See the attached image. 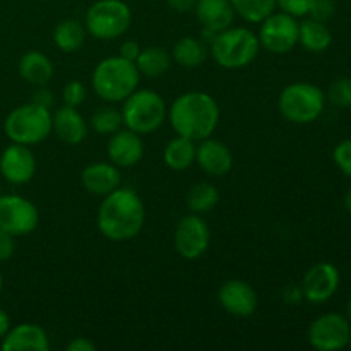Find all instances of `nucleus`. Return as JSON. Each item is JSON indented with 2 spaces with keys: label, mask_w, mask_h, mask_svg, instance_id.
<instances>
[{
  "label": "nucleus",
  "mask_w": 351,
  "mask_h": 351,
  "mask_svg": "<svg viewBox=\"0 0 351 351\" xmlns=\"http://www.w3.org/2000/svg\"><path fill=\"white\" fill-rule=\"evenodd\" d=\"M146 219L143 199L132 189H115L98 209V228L112 242H127L139 235Z\"/></svg>",
  "instance_id": "1"
},
{
  "label": "nucleus",
  "mask_w": 351,
  "mask_h": 351,
  "mask_svg": "<svg viewBox=\"0 0 351 351\" xmlns=\"http://www.w3.org/2000/svg\"><path fill=\"white\" fill-rule=\"evenodd\" d=\"M168 119L178 136L202 141L211 137L218 127L219 106L208 93L189 91L171 103Z\"/></svg>",
  "instance_id": "2"
},
{
  "label": "nucleus",
  "mask_w": 351,
  "mask_h": 351,
  "mask_svg": "<svg viewBox=\"0 0 351 351\" xmlns=\"http://www.w3.org/2000/svg\"><path fill=\"white\" fill-rule=\"evenodd\" d=\"M141 74L134 62L120 55L103 58L93 71V89L101 99L108 103L123 101L139 86Z\"/></svg>",
  "instance_id": "3"
},
{
  "label": "nucleus",
  "mask_w": 351,
  "mask_h": 351,
  "mask_svg": "<svg viewBox=\"0 0 351 351\" xmlns=\"http://www.w3.org/2000/svg\"><path fill=\"white\" fill-rule=\"evenodd\" d=\"M259 38L247 27H226L209 43V53L223 69H243L252 64L259 53Z\"/></svg>",
  "instance_id": "4"
},
{
  "label": "nucleus",
  "mask_w": 351,
  "mask_h": 351,
  "mask_svg": "<svg viewBox=\"0 0 351 351\" xmlns=\"http://www.w3.org/2000/svg\"><path fill=\"white\" fill-rule=\"evenodd\" d=\"M167 115V103L153 89H136L123 99V125L137 134L156 132L163 125Z\"/></svg>",
  "instance_id": "5"
},
{
  "label": "nucleus",
  "mask_w": 351,
  "mask_h": 351,
  "mask_svg": "<svg viewBox=\"0 0 351 351\" xmlns=\"http://www.w3.org/2000/svg\"><path fill=\"white\" fill-rule=\"evenodd\" d=\"M3 130L12 143L24 146L41 143L51 134L50 108L34 101L17 106L7 115Z\"/></svg>",
  "instance_id": "6"
},
{
  "label": "nucleus",
  "mask_w": 351,
  "mask_h": 351,
  "mask_svg": "<svg viewBox=\"0 0 351 351\" xmlns=\"http://www.w3.org/2000/svg\"><path fill=\"white\" fill-rule=\"evenodd\" d=\"M326 96L321 88L311 82H293L278 98L280 113L291 123H312L322 115Z\"/></svg>",
  "instance_id": "7"
},
{
  "label": "nucleus",
  "mask_w": 351,
  "mask_h": 351,
  "mask_svg": "<svg viewBox=\"0 0 351 351\" xmlns=\"http://www.w3.org/2000/svg\"><path fill=\"white\" fill-rule=\"evenodd\" d=\"M84 23L96 40H117L130 27L132 12L123 0H98L88 9Z\"/></svg>",
  "instance_id": "8"
},
{
  "label": "nucleus",
  "mask_w": 351,
  "mask_h": 351,
  "mask_svg": "<svg viewBox=\"0 0 351 351\" xmlns=\"http://www.w3.org/2000/svg\"><path fill=\"white\" fill-rule=\"evenodd\" d=\"M261 47L276 55L288 53L298 45L297 17L287 12H273L261 23L259 34Z\"/></svg>",
  "instance_id": "9"
},
{
  "label": "nucleus",
  "mask_w": 351,
  "mask_h": 351,
  "mask_svg": "<svg viewBox=\"0 0 351 351\" xmlns=\"http://www.w3.org/2000/svg\"><path fill=\"white\" fill-rule=\"evenodd\" d=\"M351 322L346 315L329 312L315 319L308 328V341L319 351H338L348 346Z\"/></svg>",
  "instance_id": "10"
},
{
  "label": "nucleus",
  "mask_w": 351,
  "mask_h": 351,
  "mask_svg": "<svg viewBox=\"0 0 351 351\" xmlns=\"http://www.w3.org/2000/svg\"><path fill=\"white\" fill-rule=\"evenodd\" d=\"M40 223V213L31 201L21 195H2L0 197V228L12 237L29 235Z\"/></svg>",
  "instance_id": "11"
},
{
  "label": "nucleus",
  "mask_w": 351,
  "mask_h": 351,
  "mask_svg": "<svg viewBox=\"0 0 351 351\" xmlns=\"http://www.w3.org/2000/svg\"><path fill=\"white\" fill-rule=\"evenodd\" d=\"M173 242L175 249L184 259H199L204 256L209 242H211V232H209L208 223L195 213L184 216L175 228Z\"/></svg>",
  "instance_id": "12"
},
{
  "label": "nucleus",
  "mask_w": 351,
  "mask_h": 351,
  "mask_svg": "<svg viewBox=\"0 0 351 351\" xmlns=\"http://www.w3.org/2000/svg\"><path fill=\"white\" fill-rule=\"evenodd\" d=\"M339 271L331 263H319L305 273L302 280L304 298L311 304H324L338 291Z\"/></svg>",
  "instance_id": "13"
},
{
  "label": "nucleus",
  "mask_w": 351,
  "mask_h": 351,
  "mask_svg": "<svg viewBox=\"0 0 351 351\" xmlns=\"http://www.w3.org/2000/svg\"><path fill=\"white\" fill-rule=\"evenodd\" d=\"M0 173L10 184H27L36 173V160L24 144L12 143L0 156Z\"/></svg>",
  "instance_id": "14"
},
{
  "label": "nucleus",
  "mask_w": 351,
  "mask_h": 351,
  "mask_svg": "<svg viewBox=\"0 0 351 351\" xmlns=\"http://www.w3.org/2000/svg\"><path fill=\"white\" fill-rule=\"evenodd\" d=\"M219 304L235 317H250L257 308V293L247 281L228 280L219 288Z\"/></svg>",
  "instance_id": "15"
},
{
  "label": "nucleus",
  "mask_w": 351,
  "mask_h": 351,
  "mask_svg": "<svg viewBox=\"0 0 351 351\" xmlns=\"http://www.w3.org/2000/svg\"><path fill=\"white\" fill-rule=\"evenodd\" d=\"M195 163L211 177H225L233 168V154L225 143L206 137L195 147Z\"/></svg>",
  "instance_id": "16"
},
{
  "label": "nucleus",
  "mask_w": 351,
  "mask_h": 351,
  "mask_svg": "<svg viewBox=\"0 0 351 351\" xmlns=\"http://www.w3.org/2000/svg\"><path fill=\"white\" fill-rule=\"evenodd\" d=\"M108 158L120 168H129L139 163L144 156V144L141 134L130 129H120L108 141Z\"/></svg>",
  "instance_id": "17"
},
{
  "label": "nucleus",
  "mask_w": 351,
  "mask_h": 351,
  "mask_svg": "<svg viewBox=\"0 0 351 351\" xmlns=\"http://www.w3.org/2000/svg\"><path fill=\"white\" fill-rule=\"evenodd\" d=\"M51 130L62 143L75 146L88 136V123L75 106L64 105L51 115Z\"/></svg>",
  "instance_id": "18"
},
{
  "label": "nucleus",
  "mask_w": 351,
  "mask_h": 351,
  "mask_svg": "<svg viewBox=\"0 0 351 351\" xmlns=\"http://www.w3.org/2000/svg\"><path fill=\"white\" fill-rule=\"evenodd\" d=\"M50 341L43 328L36 324H19L3 336L2 350L5 351H47Z\"/></svg>",
  "instance_id": "19"
},
{
  "label": "nucleus",
  "mask_w": 351,
  "mask_h": 351,
  "mask_svg": "<svg viewBox=\"0 0 351 351\" xmlns=\"http://www.w3.org/2000/svg\"><path fill=\"white\" fill-rule=\"evenodd\" d=\"M120 170L113 163H93L82 170L81 182L82 187L95 195H103L113 192L120 187Z\"/></svg>",
  "instance_id": "20"
},
{
  "label": "nucleus",
  "mask_w": 351,
  "mask_h": 351,
  "mask_svg": "<svg viewBox=\"0 0 351 351\" xmlns=\"http://www.w3.org/2000/svg\"><path fill=\"white\" fill-rule=\"evenodd\" d=\"M194 12L204 29L219 33L232 26L235 10L230 0H195Z\"/></svg>",
  "instance_id": "21"
},
{
  "label": "nucleus",
  "mask_w": 351,
  "mask_h": 351,
  "mask_svg": "<svg viewBox=\"0 0 351 351\" xmlns=\"http://www.w3.org/2000/svg\"><path fill=\"white\" fill-rule=\"evenodd\" d=\"M53 64L45 53L31 50L19 60V74L33 86H47L53 77Z\"/></svg>",
  "instance_id": "22"
},
{
  "label": "nucleus",
  "mask_w": 351,
  "mask_h": 351,
  "mask_svg": "<svg viewBox=\"0 0 351 351\" xmlns=\"http://www.w3.org/2000/svg\"><path fill=\"white\" fill-rule=\"evenodd\" d=\"M298 43L312 53L326 51L332 43V34L326 23L307 19L298 24Z\"/></svg>",
  "instance_id": "23"
},
{
  "label": "nucleus",
  "mask_w": 351,
  "mask_h": 351,
  "mask_svg": "<svg viewBox=\"0 0 351 351\" xmlns=\"http://www.w3.org/2000/svg\"><path fill=\"white\" fill-rule=\"evenodd\" d=\"M209 55V47L199 38L184 36L175 43L171 51V60L177 62L180 67L195 69L206 62Z\"/></svg>",
  "instance_id": "24"
},
{
  "label": "nucleus",
  "mask_w": 351,
  "mask_h": 351,
  "mask_svg": "<svg viewBox=\"0 0 351 351\" xmlns=\"http://www.w3.org/2000/svg\"><path fill=\"white\" fill-rule=\"evenodd\" d=\"M195 141L177 136L165 147V163L175 171H184L195 163Z\"/></svg>",
  "instance_id": "25"
},
{
  "label": "nucleus",
  "mask_w": 351,
  "mask_h": 351,
  "mask_svg": "<svg viewBox=\"0 0 351 351\" xmlns=\"http://www.w3.org/2000/svg\"><path fill=\"white\" fill-rule=\"evenodd\" d=\"M134 64H136L141 75L156 79L170 71L171 55L161 47H147L141 50L139 57Z\"/></svg>",
  "instance_id": "26"
},
{
  "label": "nucleus",
  "mask_w": 351,
  "mask_h": 351,
  "mask_svg": "<svg viewBox=\"0 0 351 351\" xmlns=\"http://www.w3.org/2000/svg\"><path fill=\"white\" fill-rule=\"evenodd\" d=\"M53 41L58 50L74 53L81 50L86 41V27L75 19H64L55 26Z\"/></svg>",
  "instance_id": "27"
},
{
  "label": "nucleus",
  "mask_w": 351,
  "mask_h": 351,
  "mask_svg": "<svg viewBox=\"0 0 351 351\" xmlns=\"http://www.w3.org/2000/svg\"><path fill=\"white\" fill-rule=\"evenodd\" d=\"M219 201V192L216 191L215 185L208 184V182H199V184L192 185L191 191L187 192V208L195 215H204L211 209L216 208Z\"/></svg>",
  "instance_id": "28"
},
{
  "label": "nucleus",
  "mask_w": 351,
  "mask_h": 351,
  "mask_svg": "<svg viewBox=\"0 0 351 351\" xmlns=\"http://www.w3.org/2000/svg\"><path fill=\"white\" fill-rule=\"evenodd\" d=\"M235 14L249 23H263L276 9V0H230Z\"/></svg>",
  "instance_id": "29"
},
{
  "label": "nucleus",
  "mask_w": 351,
  "mask_h": 351,
  "mask_svg": "<svg viewBox=\"0 0 351 351\" xmlns=\"http://www.w3.org/2000/svg\"><path fill=\"white\" fill-rule=\"evenodd\" d=\"M89 125L99 136H112L123 125L122 112L112 108V106H103L93 113Z\"/></svg>",
  "instance_id": "30"
},
{
  "label": "nucleus",
  "mask_w": 351,
  "mask_h": 351,
  "mask_svg": "<svg viewBox=\"0 0 351 351\" xmlns=\"http://www.w3.org/2000/svg\"><path fill=\"white\" fill-rule=\"evenodd\" d=\"M329 101L338 108H351V77H338L328 91Z\"/></svg>",
  "instance_id": "31"
},
{
  "label": "nucleus",
  "mask_w": 351,
  "mask_h": 351,
  "mask_svg": "<svg viewBox=\"0 0 351 351\" xmlns=\"http://www.w3.org/2000/svg\"><path fill=\"white\" fill-rule=\"evenodd\" d=\"M332 160H335L336 167L351 178V139L341 141L338 146L332 151Z\"/></svg>",
  "instance_id": "32"
},
{
  "label": "nucleus",
  "mask_w": 351,
  "mask_h": 351,
  "mask_svg": "<svg viewBox=\"0 0 351 351\" xmlns=\"http://www.w3.org/2000/svg\"><path fill=\"white\" fill-rule=\"evenodd\" d=\"M336 14V3L335 0H312V5L308 9V16L311 19L321 21V23H328L332 19Z\"/></svg>",
  "instance_id": "33"
},
{
  "label": "nucleus",
  "mask_w": 351,
  "mask_h": 351,
  "mask_svg": "<svg viewBox=\"0 0 351 351\" xmlns=\"http://www.w3.org/2000/svg\"><path fill=\"white\" fill-rule=\"evenodd\" d=\"M62 98H64L65 105L75 106V108H77V106L82 105L86 99L84 84L79 81H71L69 84H65L64 91H62Z\"/></svg>",
  "instance_id": "34"
},
{
  "label": "nucleus",
  "mask_w": 351,
  "mask_h": 351,
  "mask_svg": "<svg viewBox=\"0 0 351 351\" xmlns=\"http://www.w3.org/2000/svg\"><path fill=\"white\" fill-rule=\"evenodd\" d=\"M311 5L312 0H276V7H280L283 12L290 14L293 17L307 16Z\"/></svg>",
  "instance_id": "35"
},
{
  "label": "nucleus",
  "mask_w": 351,
  "mask_h": 351,
  "mask_svg": "<svg viewBox=\"0 0 351 351\" xmlns=\"http://www.w3.org/2000/svg\"><path fill=\"white\" fill-rule=\"evenodd\" d=\"M14 254V237L3 228H0V261L10 259Z\"/></svg>",
  "instance_id": "36"
},
{
  "label": "nucleus",
  "mask_w": 351,
  "mask_h": 351,
  "mask_svg": "<svg viewBox=\"0 0 351 351\" xmlns=\"http://www.w3.org/2000/svg\"><path fill=\"white\" fill-rule=\"evenodd\" d=\"M283 300L287 302L288 305H297V304H300L302 300H305L304 290H302V285L298 287V285L291 283V285H288V287H285Z\"/></svg>",
  "instance_id": "37"
},
{
  "label": "nucleus",
  "mask_w": 351,
  "mask_h": 351,
  "mask_svg": "<svg viewBox=\"0 0 351 351\" xmlns=\"http://www.w3.org/2000/svg\"><path fill=\"white\" fill-rule=\"evenodd\" d=\"M141 50H143V48L139 47V43H137V41L129 40V41H123L122 47H120V53L119 55L122 58H125V60L136 62L137 57H139Z\"/></svg>",
  "instance_id": "38"
},
{
  "label": "nucleus",
  "mask_w": 351,
  "mask_h": 351,
  "mask_svg": "<svg viewBox=\"0 0 351 351\" xmlns=\"http://www.w3.org/2000/svg\"><path fill=\"white\" fill-rule=\"evenodd\" d=\"M168 7L178 14H187L194 10L195 0H167Z\"/></svg>",
  "instance_id": "39"
},
{
  "label": "nucleus",
  "mask_w": 351,
  "mask_h": 351,
  "mask_svg": "<svg viewBox=\"0 0 351 351\" xmlns=\"http://www.w3.org/2000/svg\"><path fill=\"white\" fill-rule=\"evenodd\" d=\"M69 351H95L96 345L88 338H74L67 345Z\"/></svg>",
  "instance_id": "40"
},
{
  "label": "nucleus",
  "mask_w": 351,
  "mask_h": 351,
  "mask_svg": "<svg viewBox=\"0 0 351 351\" xmlns=\"http://www.w3.org/2000/svg\"><path fill=\"white\" fill-rule=\"evenodd\" d=\"M34 103H38V105H43V106H50V103L53 101V96L50 95V93L47 91V89H40V91L34 95L33 98Z\"/></svg>",
  "instance_id": "41"
},
{
  "label": "nucleus",
  "mask_w": 351,
  "mask_h": 351,
  "mask_svg": "<svg viewBox=\"0 0 351 351\" xmlns=\"http://www.w3.org/2000/svg\"><path fill=\"white\" fill-rule=\"evenodd\" d=\"M10 329V319L5 312L0 308V339H3V336L7 335V331Z\"/></svg>",
  "instance_id": "42"
},
{
  "label": "nucleus",
  "mask_w": 351,
  "mask_h": 351,
  "mask_svg": "<svg viewBox=\"0 0 351 351\" xmlns=\"http://www.w3.org/2000/svg\"><path fill=\"white\" fill-rule=\"evenodd\" d=\"M345 208H346V211L351 213V189L348 191V194L345 195Z\"/></svg>",
  "instance_id": "43"
},
{
  "label": "nucleus",
  "mask_w": 351,
  "mask_h": 351,
  "mask_svg": "<svg viewBox=\"0 0 351 351\" xmlns=\"http://www.w3.org/2000/svg\"><path fill=\"white\" fill-rule=\"evenodd\" d=\"M346 319L351 322V297H350L348 304H346Z\"/></svg>",
  "instance_id": "44"
},
{
  "label": "nucleus",
  "mask_w": 351,
  "mask_h": 351,
  "mask_svg": "<svg viewBox=\"0 0 351 351\" xmlns=\"http://www.w3.org/2000/svg\"><path fill=\"white\" fill-rule=\"evenodd\" d=\"M2 288H3V280H2V274H0V293H2Z\"/></svg>",
  "instance_id": "45"
},
{
  "label": "nucleus",
  "mask_w": 351,
  "mask_h": 351,
  "mask_svg": "<svg viewBox=\"0 0 351 351\" xmlns=\"http://www.w3.org/2000/svg\"><path fill=\"white\" fill-rule=\"evenodd\" d=\"M348 346H350V348H351V339H350V343H348Z\"/></svg>",
  "instance_id": "46"
}]
</instances>
